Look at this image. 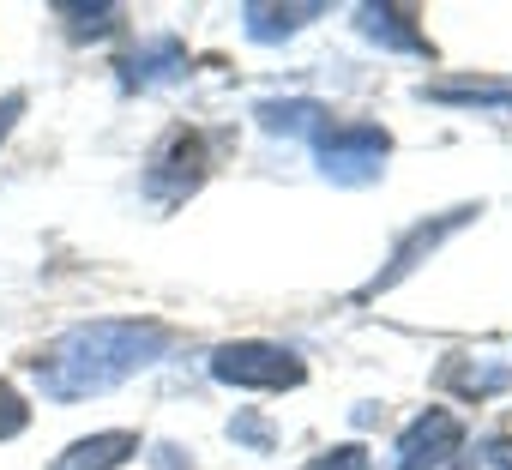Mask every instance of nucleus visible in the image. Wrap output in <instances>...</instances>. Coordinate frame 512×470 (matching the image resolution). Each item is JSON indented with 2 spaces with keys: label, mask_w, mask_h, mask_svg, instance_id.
<instances>
[{
  "label": "nucleus",
  "mask_w": 512,
  "mask_h": 470,
  "mask_svg": "<svg viewBox=\"0 0 512 470\" xmlns=\"http://www.w3.org/2000/svg\"><path fill=\"white\" fill-rule=\"evenodd\" d=\"M163 350H169V332L157 320H91V326H73L67 338H55L31 362V374L55 404H73V398H97V392L133 380Z\"/></svg>",
  "instance_id": "nucleus-1"
},
{
  "label": "nucleus",
  "mask_w": 512,
  "mask_h": 470,
  "mask_svg": "<svg viewBox=\"0 0 512 470\" xmlns=\"http://www.w3.org/2000/svg\"><path fill=\"white\" fill-rule=\"evenodd\" d=\"M211 374L241 392H284V386H302V356L284 344H223L211 356Z\"/></svg>",
  "instance_id": "nucleus-2"
},
{
  "label": "nucleus",
  "mask_w": 512,
  "mask_h": 470,
  "mask_svg": "<svg viewBox=\"0 0 512 470\" xmlns=\"http://www.w3.org/2000/svg\"><path fill=\"white\" fill-rule=\"evenodd\" d=\"M386 151H392V139H386L380 127H332V133H320V169H326L338 187H368V181H380Z\"/></svg>",
  "instance_id": "nucleus-3"
},
{
  "label": "nucleus",
  "mask_w": 512,
  "mask_h": 470,
  "mask_svg": "<svg viewBox=\"0 0 512 470\" xmlns=\"http://www.w3.org/2000/svg\"><path fill=\"white\" fill-rule=\"evenodd\" d=\"M458 446H464V422H458L452 410H422V416L398 434L392 470H434V464H446Z\"/></svg>",
  "instance_id": "nucleus-4"
},
{
  "label": "nucleus",
  "mask_w": 512,
  "mask_h": 470,
  "mask_svg": "<svg viewBox=\"0 0 512 470\" xmlns=\"http://www.w3.org/2000/svg\"><path fill=\"white\" fill-rule=\"evenodd\" d=\"M205 181V145L193 139V133H169V145L157 151V163H151V175H145V187L163 199V205H175L181 193H193Z\"/></svg>",
  "instance_id": "nucleus-5"
},
{
  "label": "nucleus",
  "mask_w": 512,
  "mask_h": 470,
  "mask_svg": "<svg viewBox=\"0 0 512 470\" xmlns=\"http://www.w3.org/2000/svg\"><path fill=\"white\" fill-rule=\"evenodd\" d=\"M470 217H476V205H458V211H446V217H434V223L410 229V242H404V248L392 254V266H386V272H380V278L368 284V296H374V290H392V284H398L404 272H416V266H422V254H434V248L446 242V235H452L458 223H470Z\"/></svg>",
  "instance_id": "nucleus-6"
},
{
  "label": "nucleus",
  "mask_w": 512,
  "mask_h": 470,
  "mask_svg": "<svg viewBox=\"0 0 512 470\" xmlns=\"http://www.w3.org/2000/svg\"><path fill=\"white\" fill-rule=\"evenodd\" d=\"M181 73H187V49H181L175 37H151V43H139V49L127 55V67H121V79L139 85V91L169 85V79H181Z\"/></svg>",
  "instance_id": "nucleus-7"
},
{
  "label": "nucleus",
  "mask_w": 512,
  "mask_h": 470,
  "mask_svg": "<svg viewBox=\"0 0 512 470\" xmlns=\"http://www.w3.org/2000/svg\"><path fill=\"white\" fill-rule=\"evenodd\" d=\"M133 452H139V440H133L127 428H109V434L73 440V446L55 458V470H115V464H127Z\"/></svg>",
  "instance_id": "nucleus-8"
},
{
  "label": "nucleus",
  "mask_w": 512,
  "mask_h": 470,
  "mask_svg": "<svg viewBox=\"0 0 512 470\" xmlns=\"http://www.w3.org/2000/svg\"><path fill=\"white\" fill-rule=\"evenodd\" d=\"M326 7L320 0H308V7H266V0H253V7H241V25L253 43H278V37H296L302 25H314Z\"/></svg>",
  "instance_id": "nucleus-9"
},
{
  "label": "nucleus",
  "mask_w": 512,
  "mask_h": 470,
  "mask_svg": "<svg viewBox=\"0 0 512 470\" xmlns=\"http://www.w3.org/2000/svg\"><path fill=\"white\" fill-rule=\"evenodd\" d=\"M440 386H452L458 398H488V392H506L512 386V368L506 362H476V356H458L440 368Z\"/></svg>",
  "instance_id": "nucleus-10"
},
{
  "label": "nucleus",
  "mask_w": 512,
  "mask_h": 470,
  "mask_svg": "<svg viewBox=\"0 0 512 470\" xmlns=\"http://www.w3.org/2000/svg\"><path fill=\"white\" fill-rule=\"evenodd\" d=\"M253 115H260L272 133H290V139H308V133L320 139V133H326V109H320V103H308V97H290V103H278V97H272V103L253 109Z\"/></svg>",
  "instance_id": "nucleus-11"
},
{
  "label": "nucleus",
  "mask_w": 512,
  "mask_h": 470,
  "mask_svg": "<svg viewBox=\"0 0 512 470\" xmlns=\"http://www.w3.org/2000/svg\"><path fill=\"white\" fill-rule=\"evenodd\" d=\"M356 25H362V37H374V43H386V49H416V55L428 49V37H422L398 7H362Z\"/></svg>",
  "instance_id": "nucleus-12"
},
{
  "label": "nucleus",
  "mask_w": 512,
  "mask_h": 470,
  "mask_svg": "<svg viewBox=\"0 0 512 470\" xmlns=\"http://www.w3.org/2000/svg\"><path fill=\"white\" fill-rule=\"evenodd\" d=\"M440 103H482V109H512V85H428Z\"/></svg>",
  "instance_id": "nucleus-13"
},
{
  "label": "nucleus",
  "mask_w": 512,
  "mask_h": 470,
  "mask_svg": "<svg viewBox=\"0 0 512 470\" xmlns=\"http://www.w3.org/2000/svg\"><path fill=\"white\" fill-rule=\"evenodd\" d=\"M61 13H67L73 37H103V31H115V7H61Z\"/></svg>",
  "instance_id": "nucleus-14"
},
{
  "label": "nucleus",
  "mask_w": 512,
  "mask_h": 470,
  "mask_svg": "<svg viewBox=\"0 0 512 470\" xmlns=\"http://www.w3.org/2000/svg\"><path fill=\"white\" fill-rule=\"evenodd\" d=\"M25 422H31V404L0 380V440H13V434H25Z\"/></svg>",
  "instance_id": "nucleus-15"
},
{
  "label": "nucleus",
  "mask_w": 512,
  "mask_h": 470,
  "mask_svg": "<svg viewBox=\"0 0 512 470\" xmlns=\"http://www.w3.org/2000/svg\"><path fill=\"white\" fill-rule=\"evenodd\" d=\"M458 470H512V446L506 440H482L476 452H464Z\"/></svg>",
  "instance_id": "nucleus-16"
},
{
  "label": "nucleus",
  "mask_w": 512,
  "mask_h": 470,
  "mask_svg": "<svg viewBox=\"0 0 512 470\" xmlns=\"http://www.w3.org/2000/svg\"><path fill=\"white\" fill-rule=\"evenodd\" d=\"M368 458H362V446H338V452H326V458H314L308 470H362Z\"/></svg>",
  "instance_id": "nucleus-17"
},
{
  "label": "nucleus",
  "mask_w": 512,
  "mask_h": 470,
  "mask_svg": "<svg viewBox=\"0 0 512 470\" xmlns=\"http://www.w3.org/2000/svg\"><path fill=\"white\" fill-rule=\"evenodd\" d=\"M235 434H241V440H253V446H266V440H272V428H266L260 416H241V422H235Z\"/></svg>",
  "instance_id": "nucleus-18"
},
{
  "label": "nucleus",
  "mask_w": 512,
  "mask_h": 470,
  "mask_svg": "<svg viewBox=\"0 0 512 470\" xmlns=\"http://www.w3.org/2000/svg\"><path fill=\"white\" fill-rule=\"evenodd\" d=\"M19 109H25V97H0V139L13 133V121H19Z\"/></svg>",
  "instance_id": "nucleus-19"
}]
</instances>
